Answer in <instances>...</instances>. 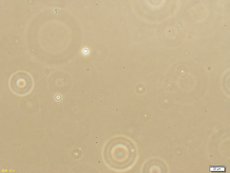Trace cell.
Returning <instances> with one entry per match:
<instances>
[{"mask_svg": "<svg viewBox=\"0 0 230 173\" xmlns=\"http://www.w3.org/2000/svg\"><path fill=\"white\" fill-rule=\"evenodd\" d=\"M33 85L32 76L28 72L24 71L15 73L11 76L9 81L11 90L14 94L20 96L29 94Z\"/></svg>", "mask_w": 230, "mask_h": 173, "instance_id": "1", "label": "cell"}, {"mask_svg": "<svg viewBox=\"0 0 230 173\" xmlns=\"http://www.w3.org/2000/svg\"><path fill=\"white\" fill-rule=\"evenodd\" d=\"M210 171H225L224 166H210Z\"/></svg>", "mask_w": 230, "mask_h": 173, "instance_id": "2", "label": "cell"}]
</instances>
